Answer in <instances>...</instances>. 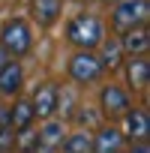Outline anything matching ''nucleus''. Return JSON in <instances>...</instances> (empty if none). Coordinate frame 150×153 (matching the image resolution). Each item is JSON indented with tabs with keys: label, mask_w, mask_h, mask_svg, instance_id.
I'll return each instance as SVG.
<instances>
[{
	"label": "nucleus",
	"mask_w": 150,
	"mask_h": 153,
	"mask_svg": "<svg viewBox=\"0 0 150 153\" xmlns=\"http://www.w3.org/2000/svg\"><path fill=\"white\" fill-rule=\"evenodd\" d=\"M66 33H69V42H72V45L90 51L93 45L102 42V21H99L96 15H78V18L69 24Z\"/></svg>",
	"instance_id": "f257e3e1"
},
{
	"label": "nucleus",
	"mask_w": 150,
	"mask_h": 153,
	"mask_svg": "<svg viewBox=\"0 0 150 153\" xmlns=\"http://www.w3.org/2000/svg\"><path fill=\"white\" fill-rule=\"evenodd\" d=\"M0 48H3L6 54H15V57H21V54H27L30 51V30H27V24L24 21H9L6 27H3V33H0Z\"/></svg>",
	"instance_id": "f03ea898"
},
{
	"label": "nucleus",
	"mask_w": 150,
	"mask_h": 153,
	"mask_svg": "<svg viewBox=\"0 0 150 153\" xmlns=\"http://www.w3.org/2000/svg\"><path fill=\"white\" fill-rule=\"evenodd\" d=\"M147 18V3L144 0H120L117 9H114V27L117 30H132L141 27V21Z\"/></svg>",
	"instance_id": "7ed1b4c3"
},
{
	"label": "nucleus",
	"mask_w": 150,
	"mask_h": 153,
	"mask_svg": "<svg viewBox=\"0 0 150 153\" xmlns=\"http://www.w3.org/2000/svg\"><path fill=\"white\" fill-rule=\"evenodd\" d=\"M99 72H102V63H99V57H96L93 51H81V54H75L72 63H69V75H72L75 81H81V84L96 81V78H99Z\"/></svg>",
	"instance_id": "20e7f679"
},
{
	"label": "nucleus",
	"mask_w": 150,
	"mask_h": 153,
	"mask_svg": "<svg viewBox=\"0 0 150 153\" xmlns=\"http://www.w3.org/2000/svg\"><path fill=\"white\" fill-rule=\"evenodd\" d=\"M57 87L54 84H42V87H36V93H33V114H39V117H51L54 114V108H57Z\"/></svg>",
	"instance_id": "39448f33"
},
{
	"label": "nucleus",
	"mask_w": 150,
	"mask_h": 153,
	"mask_svg": "<svg viewBox=\"0 0 150 153\" xmlns=\"http://www.w3.org/2000/svg\"><path fill=\"white\" fill-rule=\"evenodd\" d=\"M129 105H132V102H129V96H126L120 87L111 84V87L102 90V111H105L108 117H120V114H126Z\"/></svg>",
	"instance_id": "423d86ee"
},
{
	"label": "nucleus",
	"mask_w": 150,
	"mask_h": 153,
	"mask_svg": "<svg viewBox=\"0 0 150 153\" xmlns=\"http://www.w3.org/2000/svg\"><path fill=\"white\" fill-rule=\"evenodd\" d=\"M63 144V126L60 123H48L45 129H39L36 135V153H51Z\"/></svg>",
	"instance_id": "0eeeda50"
},
{
	"label": "nucleus",
	"mask_w": 150,
	"mask_h": 153,
	"mask_svg": "<svg viewBox=\"0 0 150 153\" xmlns=\"http://www.w3.org/2000/svg\"><path fill=\"white\" fill-rule=\"evenodd\" d=\"M120 141H123L120 129L105 126V129H99V135H96V141H93V150H96V153H117V150H120Z\"/></svg>",
	"instance_id": "6e6552de"
},
{
	"label": "nucleus",
	"mask_w": 150,
	"mask_h": 153,
	"mask_svg": "<svg viewBox=\"0 0 150 153\" xmlns=\"http://www.w3.org/2000/svg\"><path fill=\"white\" fill-rule=\"evenodd\" d=\"M18 87H21V66L9 60L0 69V93H15Z\"/></svg>",
	"instance_id": "1a4fd4ad"
},
{
	"label": "nucleus",
	"mask_w": 150,
	"mask_h": 153,
	"mask_svg": "<svg viewBox=\"0 0 150 153\" xmlns=\"http://www.w3.org/2000/svg\"><path fill=\"white\" fill-rule=\"evenodd\" d=\"M120 48H126L129 54H144V51H147V30H144V27H132V30H126Z\"/></svg>",
	"instance_id": "9d476101"
},
{
	"label": "nucleus",
	"mask_w": 150,
	"mask_h": 153,
	"mask_svg": "<svg viewBox=\"0 0 150 153\" xmlns=\"http://www.w3.org/2000/svg\"><path fill=\"white\" fill-rule=\"evenodd\" d=\"M60 12V0H36L33 3V15L39 24H51Z\"/></svg>",
	"instance_id": "9b49d317"
},
{
	"label": "nucleus",
	"mask_w": 150,
	"mask_h": 153,
	"mask_svg": "<svg viewBox=\"0 0 150 153\" xmlns=\"http://www.w3.org/2000/svg\"><path fill=\"white\" fill-rule=\"evenodd\" d=\"M126 72H129V81H132L135 87H144L147 78H150V66H147L144 57H132L129 66H126Z\"/></svg>",
	"instance_id": "f8f14e48"
},
{
	"label": "nucleus",
	"mask_w": 150,
	"mask_h": 153,
	"mask_svg": "<svg viewBox=\"0 0 150 153\" xmlns=\"http://www.w3.org/2000/svg\"><path fill=\"white\" fill-rule=\"evenodd\" d=\"M126 135L129 138H144L147 135V114L144 111H126Z\"/></svg>",
	"instance_id": "ddd939ff"
},
{
	"label": "nucleus",
	"mask_w": 150,
	"mask_h": 153,
	"mask_svg": "<svg viewBox=\"0 0 150 153\" xmlns=\"http://www.w3.org/2000/svg\"><path fill=\"white\" fill-rule=\"evenodd\" d=\"M66 153H90L93 150V141H90V135H84V132H78V135H72V138H66V144H60Z\"/></svg>",
	"instance_id": "4468645a"
},
{
	"label": "nucleus",
	"mask_w": 150,
	"mask_h": 153,
	"mask_svg": "<svg viewBox=\"0 0 150 153\" xmlns=\"http://www.w3.org/2000/svg\"><path fill=\"white\" fill-rule=\"evenodd\" d=\"M30 120H33V105H30V102H18L15 111H12V126L21 132V129L30 126Z\"/></svg>",
	"instance_id": "2eb2a0df"
},
{
	"label": "nucleus",
	"mask_w": 150,
	"mask_h": 153,
	"mask_svg": "<svg viewBox=\"0 0 150 153\" xmlns=\"http://www.w3.org/2000/svg\"><path fill=\"white\" fill-rule=\"evenodd\" d=\"M120 42H108L105 45V51H102V57H99V63H102V69L108 66V69H117L120 66Z\"/></svg>",
	"instance_id": "dca6fc26"
},
{
	"label": "nucleus",
	"mask_w": 150,
	"mask_h": 153,
	"mask_svg": "<svg viewBox=\"0 0 150 153\" xmlns=\"http://www.w3.org/2000/svg\"><path fill=\"white\" fill-rule=\"evenodd\" d=\"M6 63H9V57H6V51H3V48H0V69H3Z\"/></svg>",
	"instance_id": "f3484780"
},
{
	"label": "nucleus",
	"mask_w": 150,
	"mask_h": 153,
	"mask_svg": "<svg viewBox=\"0 0 150 153\" xmlns=\"http://www.w3.org/2000/svg\"><path fill=\"white\" fill-rule=\"evenodd\" d=\"M132 153H147V144H138V147H135Z\"/></svg>",
	"instance_id": "a211bd4d"
},
{
	"label": "nucleus",
	"mask_w": 150,
	"mask_h": 153,
	"mask_svg": "<svg viewBox=\"0 0 150 153\" xmlns=\"http://www.w3.org/2000/svg\"><path fill=\"white\" fill-rule=\"evenodd\" d=\"M102 3H117V0H102Z\"/></svg>",
	"instance_id": "6ab92c4d"
},
{
	"label": "nucleus",
	"mask_w": 150,
	"mask_h": 153,
	"mask_svg": "<svg viewBox=\"0 0 150 153\" xmlns=\"http://www.w3.org/2000/svg\"><path fill=\"white\" fill-rule=\"evenodd\" d=\"M117 153H120V150H117Z\"/></svg>",
	"instance_id": "aec40b11"
}]
</instances>
